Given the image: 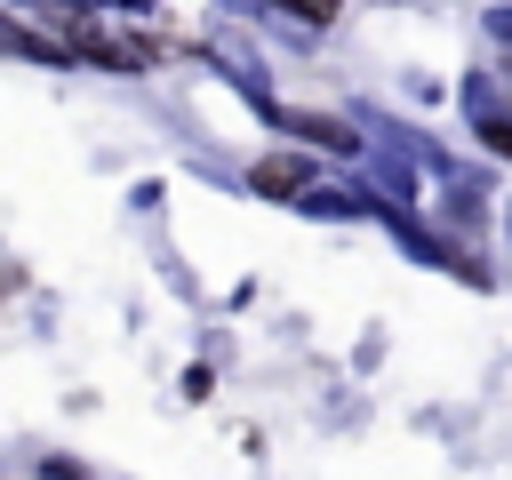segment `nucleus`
Here are the masks:
<instances>
[{
    "label": "nucleus",
    "mask_w": 512,
    "mask_h": 480,
    "mask_svg": "<svg viewBox=\"0 0 512 480\" xmlns=\"http://www.w3.org/2000/svg\"><path fill=\"white\" fill-rule=\"evenodd\" d=\"M280 16H296V24H328L336 16V0H272Z\"/></svg>",
    "instance_id": "nucleus-2"
},
{
    "label": "nucleus",
    "mask_w": 512,
    "mask_h": 480,
    "mask_svg": "<svg viewBox=\"0 0 512 480\" xmlns=\"http://www.w3.org/2000/svg\"><path fill=\"white\" fill-rule=\"evenodd\" d=\"M256 184L264 192H304V160H288V152L280 160H256Z\"/></svg>",
    "instance_id": "nucleus-1"
}]
</instances>
